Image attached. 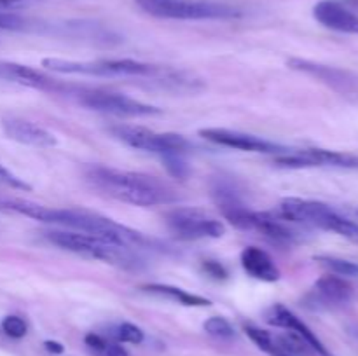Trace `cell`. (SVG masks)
Returning <instances> with one entry per match:
<instances>
[{"label": "cell", "mask_w": 358, "mask_h": 356, "mask_svg": "<svg viewBox=\"0 0 358 356\" xmlns=\"http://www.w3.org/2000/svg\"><path fill=\"white\" fill-rule=\"evenodd\" d=\"M84 177L94 191L133 206L147 208L177 201L173 188L152 175L93 164L86 168Z\"/></svg>", "instance_id": "6da1fadb"}, {"label": "cell", "mask_w": 358, "mask_h": 356, "mask_svg": "<svg viewBox=\"0 0 358 356\" xmlns=\"http://www.w3.org/2000/svg\"><path fill=\"white\" fill-rule=\"evenodd\" d=\"M150 82L157 86L163 91H170V93H198L205 87L203 80L196 77L194 73L185 72V70H175V68H163L157 66L156 72L150 77Z\"/></svg>", "instance_id": "e0dca14e"}, {"label": "cell", "mask_w": 358, "mask_h": 356, "mask_svg": "<svg viewBox=\"0 0 358 356\" xmlns=\"http://www.w3.org/2000/svg\"><path fill=\"white\" fill-rule=\"evenodd\" d=\"M2 330L6 332V335L13 339H21L27 335V323H24L23 318L16 316V314H9L2 320Z\"/></svg>", "instance_id": "83f0119b"}, {"label": "cell", "mask_w": 358, "mask_h": 356, "mask_svg": "<svg viewBox=\"0 0 358 356\" xmlns=\"http://www.w3.org/2000/svg\"><path fill=\"white\" fill-rule=\"evenodd\" d=\"M252 230L262 234L276 244H294L297 239V234L285 225L283 218H278L273 213L255 212Z\"/></svg>", "instance_id": "ffe728a7"}, {"label": "cell", "mask_w": 358, "mask_h": 356, "mask_svg": "<svg viewBox=\"0 0 358 356\" xmlns=\"http://www.w3.org/2000/svg\"><path fill=\"white\" fill-rule=\"evenodd\" d=\"M79 103L90 110L103 112V114L119 115V117H149V115L161 114V108L143 101L129 98L121 93L112 91H83L79 96Z\"/></svg>", "instance_id": "9c48e42d"}, {"label": "cell", "mask_w": 358, "mask_h": 356, "mask_svg": "<svg viewBox=\"0 0 358 356\" xmlns=\"http://www.w3.org/2000/svg\"><path fill=\"white\" fill-rule=\"evenodd\" d=\"M280 218L294 223L331 230L358 244V223L336 212L332 206L310 199L287 198L278 206Z\"/></svg>", "instance_id": "277c9868"}, {"label": "cell", "mask_w": 358, "mask_h": 356, "mask_svg": "<svg viewBox=\"0 0 358 356\" xmlns=\"http://www.w3.org/2000/svg\"><path fill=\"white\" fill-rule=\"evenodd\" d=\"M313 16L329 30L358 35V14L338 0H320L313 7Z\"/></svg>", "instance_id": "4fadbf2b"}, {"label": "cell", "mask_w": 358, "mask_h": 356, "mask_svg": "<svg viewBox=\"0 0 358 356\" xmlns=\"http://www.w3.org/2000/svg\"><path fill=\"white\" fill-rule=\"evenodd\" d=\"M115 339L119 342H128V344H142L145 335L140 327L133 323H121L115 328Z\"/></svg>", "instance_id": "484cf974"}, {"label": "cell", "mask_w": 358, "mask_h": 356, "mask_svg": "<svg viewBox=\"0 0 358 356\" xmlns=\"http://www.w3.org/2000/svg\"><path fill=\"white\" fill-rule=\"evenodd\" d=\"M168 229L178 237V239H219L226 234V227L215 216L208 215L199 208H173L164 215Z\"/></svg>", "instance_id": "ba28073f"}, {"label": "cell", "mask_w": 358, "mask_h": 356, "mask_svg": "<svg viewBox=\"0 0 358 356\" xmlns=\"http://www.w3.org/2000/svg\"><path fill=\"white\" fill-rule=\"evenodd\" d=\"M0 184L7 185V187L10 188H17V191H30L31 188L23 178L14 175L13 171H9L6 166H2V164H0Z\"/></svg>", "instance_id": "f1b7e54d"}, {"label": "cell", "mask_w": 358, "mask_h": 356, "mask_svg": "<svg viewBox=\"0 0 358 356\" xmlns=\"http://www.w3.org/2000/svg\"><path fill=\"white\" fill-rule=\"evenodd\" d=\"M84 342H86V346L91 349V351L101 355L105 349V344H107V339H103L98 334H87L86 337H84Z\"/></svg>", "instance_id": "4dcf8cb0"}, {"label": "cell", "mask_w": 358, "mask_h": 356, "mask_svg": "<svg viewBox=\"0 0 358 356\" xmlns=\"http://www.w3.org/2000/svg\"><path fill=\"white\" fill-rule=\"evenodd\" d=\"M42 66L56 73L96 77H150L157 66L136 59H93V61H73V59L44 58Z\"/></svg>", "instance_id": "8992f818"}, {"label": "cell", "mask_w": 358, "mask_h": 356, "mask_svg": "<svg viewBox=\"0 0 358 356\" xmlns=\"http://www.w3.org/2000/svg\"><path fill=\"white\" fill-rule=\"evenodd\" d=\"M2 129L6 136L21 145L37 147V149H49L56 145V136L42 126L20 117H3Z\"/></svg>", "instance_id": "5bb4252c"}, {"label": "cell", "mask_w": 358, "mask_h": 356, "mask_svg": "<svg viewBox=\"0 0 358 356\" xmlns=\"http://www.w3.org/2000/svg\"><path fill=\"white\" fill-rule=\"evenodd\" d=\"M30 28V21L27 17L20 16L17 13H9V10H0V30L9 31H23Z\"/></svg>", "instance_id": "4316f807"}, {"label": "cell", "mask_w": 358, "mask_h": 356, "mask_svg": "<svg viewBox=\"0 0 358 356\" xmlns=\"http://www.w3.org/2000/svg\"><path fill=\"white\" fill-rule=\"evenodd\" d=\"M275 356H290V355H287V353H280V351H278Z\"/></svg>", "instance_id": "d590c367"}, {"label": "cell", "mask_w": 358, "mask_h": 356, "mask_svg": "<svg viewBox=\"0 0 358 356\" xmlns=\"http://www.w3.org/2000/svg\"><path fill=\"white\" fill-rule=\"evenodd\" d=\"M30 0H0V10H9V13H16V10L24 9Z\"/></svg>", "instance_id": "d6a6232c"}, {"label": "cell", "mask_w": 358, "mask_h": 356, "mask_svg": "<svg viewBox=\"0 0 358 356\" xmlns=\"http://www.w3.org/2000/svg\"><path fill=\"white\" fill-rule=\"evenodd\" d=\"M0 79L9 80V82H16L20 84V86L31 87V89L66 91L65 86H62L58 80L48 77L44 72H41V70L31 68V66L28 65H20V63L0 61Z\"/></svg>", "instance_id": "2e32d148"}, {"label": "cell", "mask_w": 358, "mask_h": 356, "mask_svg": "<svg viewBox=\"0 0 358 356\" xmlns=\"http://www.w3.org/2000/svg\"><path fill=\"white\" fill-rule=\"evenodd\" d=\"M317 262H320V265H324L331 274L341 276L346 279L358 278V264L355 262L339 257H329V255H320V257H317Z\"/></svg>", "instance_id": "7402d4cb"}, {"label": "cell", "mask_w": 358, "mask_h": 356, "mask_svg": "<svg viewBox=\"0 0 358 356\" xmlns=\"http://www.w3.org/2000/svg\"><path fill=\"white\" fill-rule=\"evenodd\" d=\"M287 65L292 70H296V72L313 77L318 82L325 84V86L331 87L332 91H336L341 96L350 98V100L358 98V77L353 72H350V70L324 65V63H317L303 58H290Z\"/></svg>", "instance_id": "30bf717a"}, {"label": "cell", "mask_w": 358, "mask_h": 356, "mask_svg": "<svg viewBox=\"0 0 358 356\" xmlns=\"http://www.w3.org/2000/svg\"><path fill=\"white\" fill-rule=\"evenodd\" d=\"M241 265L245 272L259 281L275 283L280 279V271L268 251L257 246H248L241 251Z\"/></svg>", "instance_id": "d6986e66"}, {"label": "cell", "mask_w": 358, "mask_h": 356, "mask_svg": "<svg viewBox=\"0 0 358 356\" xmlns=\"http://www.w3.org/2000/svg\"><path fill=\"white\" fill-rule=\"evenodd\" d=\"M103 356H129V353L126 351L124 348H122L119 342H112V341H107V344H105V349L103 353H101Z\"/></svg>", "instance_id": "1f68e13d"}, {"label": "cell", "mask_w": 358, "mask_h": 356, "mask_svg": "<svg viewBox=\"0 0 358 356\" xmlns=\"http://www.w3.org/2000/svg\"><path fill=\"white\" fill-rule=\"evenodd\" d=\"M143 292L150 293V295L163 297V299L173 300V302L182 304V306L187 307H208L210 300L205 299L201 295H194V293H189L185 290L177 288V286L171 285H161V283H149V285L142 286Z\"/></svg>", "instance_id": "44dd1931"}, {"label": "cell", "mask_w": 358, "mask_h": 356, "mask_svg": "<svg viewBox=\"0 0 358 356\" xmlns=\"http://www.w3.org/2000/svg\"><path fill=\"white\" fill-rule=\"evenodd\" d=\"M245 332H247L250 341L254 342L259 349H262L264 353H269V355H276V353H278L276 342L273 341L269 332L262 330V328H257V327H245Z\"/></svg>", "instance_id": "d4e9b609"}, {"label": "cell", "mask_w": 358, "mask_h": 356, "mask_svg": "<svg viewBox=\"0 0 358 356\" xmlns=\"http://www.w3.org/2000/svg\"><path fill=\"white\" fill-rule=\"evenodd\" d=\"M44 348L48 349L51 355H62V353L65 351V348H63V346L59 344V342H56V341H45Z\"/></svg>", "instance_id": "836d02e7"}, {"label": "cell", "mask_w": 358, "mask_h": 356, "mask_svg": "<svg viewBox=\"0 0 358 356\" xmlns=\"http://www.w3.org/2000/svg\"><path fill=\"white\" fill-rule=\"evenodd\" d=\"M199 135L208 142L215 143V145L227 147V149L241 150V152H255V154H280L285 152V147L278 145V143L268 142L264 138H259L255 135H248V133L233 131V129L226 128H205L199 129Z\"/></svg>", "instance_id": "7c38bea8"}, {"label": "cell", "mask_w": 358, "mask_h": 356, "mask_svg": "<svg viewBox=\"0 0 358 356\" xmlns=\"http://www.w3.org/2000/svg\"><path fill=\"white\" fill-rule=\"evenodd\" d=\"M203 328L208 335L217 339H233L234 337V328L231 327L229 321L222 316H212L203 323Z\"/></svg>", "instance_id": "603a6c76"}, {"label": "cell", "mask_w": 358, "mask_h": 356, "mask_svg": "<svg viewBox=\"0 0 358 356\" xmlns=\"http://www.w3.org/2000/svg\"><path fill=\"white\" fill-rule=\"evenodd\" d=\"M203 269H205L206 274L212 276V278H215V279H226L227 278V271L224 269V265L219 264V262H215V260H205L203 262Z\"/></svg>", "instance_id": "f546056e"}, {"label": "cell", "mask_w": 358, "mask_h": 356, "mask_svg": "<svg viewBox=\"0 0 358 356\" xmlns=\"http://www.w3.org/2000/svg\"><path fill=\"white\" fill-rule=\"evenodd\" d=\"M276 166L290 168V170H303V168H346L358 170V156L336 152L327 149H299L280 154L275 159Z\"/></svg>", "instance_id": "8fae6325"}, {"label": "cell", "mask_w": 358, "mask_h": 356, "mask_svg": "<svg viewBox=\"0 0 358 356\" xmlns=\"http://www.w3.org/2000/svg\"><path fill=\"white\" fill-rule=\"evenodd\" d=\"M315 295L318 302L327 307H339L345 306L352 300L353 286L346 278L336 274H325L317 279L315 283Z\"/></svg>", "instance_id": "ac0fdd59"}, {"label": "cell", "mask_w": 358, "mask_h": 356, "mask_svg": "<svg viewBox=\"0 0 358 356\" xmlns=\"http://www.w3.org/2000/svg\"><path fill=\"white\" fill-rule=\"evenodd\" d=\"M163 163L168 173L173 178L185 180L189 177V164L184 159V154H164Z\"/></svg>", "instance_id": "cb8c5ba5"}, {"label": "cell", "mask_w": 358, "mask_h": 356, "mask_svg": "<svg viewBox=\"0 0 358 356\" xmlns=\"http://www.w3.org/2000/svg\"><path fill=\"white\" fill-rule=\"evenodd\" d=\"M266 321H268L269 325H273V327L285 328V330L294 332V334H297L299 337H303L304 341L310 344V348L317 353V355L331 356L329 355L327 348L322 344L320 339H318L317 335L311 332V328L308 327V325L304 323L301 318H297L292 311L287 309L285 306H282V304H276V306H273L271 309L266 313Z\"/></svg>", "instance_id": "9a60e30c"}, {"label": "cell", "mask_w": 358, "mask_h": 356, "mask_svg": "<svg viewBox=\"0 0 358 356\" xmlns=\"http://www.w3.org/2000/svg\"><path fill=\"white\" fill-rule=\"evenodd\" d=\"M42 222L77 230V232L91 234V236L100 237V239L115 244V246L131 248V250L152 246V241L138 230L129 229V227L122 225V223L115 222L108 216L84 208H51V206H45Z\"/></svg>", "instance_id": "7a4b0ae2"}, {"label": "cell", "mask_w": 358, "mask_h": 356, "mask_svg": "<svg viewBox=\"0 0 358 356\" xmlns=\"http://www.w3.org/2000/svg\"><path fill=\"white\" fill-rule=\"evenodd\" d=\"M135 2L143 13L161 20L205 21L233 20L241 16L240 9L217 0H135Z\"/></svg>", "instance_id": "5b68a950"}, {"label": "cell", "mask_w": 358, "mask_h": 356, "mask_svg": "<svg viewBox=\"0 0 358 356\" xmlns=\"http://www.w3.org/2000/svg\"><path fill=\"white\" fill-rule=\"evenodd\" d=\"M108 131L119 142L143 152L164 156V154H185V150L189 149L187 140L177 133H156L142 126H112Z\"/></svg>", "instance_id": "52a82bcc"}, {"label": "cell", "mask_w": 358, "mask_h": 356, "mask_svg": "<svg viewBox=\"0 0 358 356\" xmlns=\"http://www.w3.org/2000/svg\"><path fill=\"white\" fill-rule=\"evenodd\" d=\"M45 239L62 250L72 251L80 257L91 258V260H100L105 264H110L114 267L126 269V271H136L143 265V260L136 250L124 246H115L107 243L96 236H91L86 232H77V230H48L44 232Z\"/></svg>", "instance_id": "3957f363"}, {"label": "cell", "mask_w": 358, "mask_h": 356, "mask_svg": "<svg viewBox=\"0 0 358 356\" xmlns=\"http://www.w3.org/2000/svg\"><path fill=\"white\" fill-rule=\"evenodd\" d=\"M345 6L353 7V9L358 10V0H345Z\"/></svg>", "instance_id": "e575fe53"}]
</instances>
